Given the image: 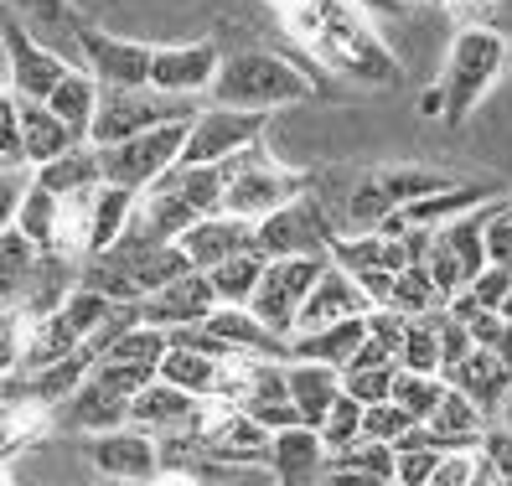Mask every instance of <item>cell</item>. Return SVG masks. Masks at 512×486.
<instances>
[{"mask_svg": "<svg viewBox=\"0 0 512 486\" xmlns=\"http://www.w3.org/2000/svg\"><path fill=\"white\" fill-rule=\"evenodd\" d=\"M218 368H223V357L197 352V347H182V342H166L156 378H166V383H176V388L197 393V399H213V393H218Z\"/></svg>", "mask_w": 512, "mask_h": 486, "instance_id": "32", "label": "cell"}, {"mask_svg": "<svg viewBox=\"0 0 512 486\" xmlns=\"http://www.w3.org/2000/svg\"><path fill=\"white\" fill-rule=\"evenodd\" d=\"M445 383H456L471 404H481V414H497V409H507V399H512V368L492 352V347H471L456 368H445L440 373Z\"/></svg>", "mask_w": 512, "mask_h": 486, "instance_id": "20", "label": "cell"}, {"mask_svg": "<svg viewBox=\"0 0 512 486\" xmlns=\"http://www.w3.org/2000/svg\"><path fill=\"white\" fill-rule=\"evenodd\" d=\"M176 243L187 249L192 269H213L218 259L259 249V228H254V218H238V212H207V218H197Z\"/></svg>", "mask_w": 512, "mask_h": 486, "instance_id": "15", "label": "cell"}, {"mask_svg": "<svg viewBox=\"0 0 512 486\" xmlns=\"http://www.w3.org/2000/svg\"><path fill=\"white\" fill-rule=\"evenodd\" d=\"M78 57L99 83L140 88V83H150V57H156V47L109 37V32H99V26H78Z\"/></svg>", "mask_w": 512, "mask_h": 486, "instance_id": "14", "label": "cell"}, {"mask_svg": "<svg viewBox=\"0 0 512 486\" xmlns=\"http://www.w3.org/2000/svg\"><path fill=\"white\" fill-rule=\"evenodd\" d=\"M16 114H21V150H26V166H42V161L63 156L68 145L83 140V135H73L63 119L47 109V99H21V94H16Z\"/></svg>", "mask_w": 512, "mask_h": 486, "instance_id": "27", "label": "cell"}, {"mask_svg": "<svg viewBox=\"0 0 512 486\" xmlns=\"http://www.w3.org/2000/svg\"><path fill=\"white\" fill-rule=\"evenodd\" d=\"M218 68H223L218 42L156 47V57H150V88H161V94H182V99H197V94H213Z\"/></svg>", "mask_w": 512, "mask_h": 486, "instance_id": "13", "label": "cell"}, {"mask_svg": "<svg viewBox=\"0 0 512 486\" xmlns=\"http://www.w3.org/2000/svg\"><path fill=\"white\" fill-rule=\"evenodd\" d=\"M492 352L507 362V368H512V321H502V331H497V342H492Z\"/></svg>", "mask_w": 512, "mask_h": 486, "instance_id": "58", "label": "cell"}, {"mask_svg": "<svg viewBox=\"0 0 512 486\" xmlns=\"http://www.w3.org/2000/svg\"><path fill=\"white\" fill-rule=\"evenodd\" d=\"M306 192V176L285 171L264 156V145L244 150V156L223 161V212H238V218H269L275 207L295 202Z\"/></svg>", "mask_w": 512, "mask_h": 486, "instance_id": "5", "label": "cell"}, {"mask_svg": "<svg viewBox=\"0 0 512 486\" xmlns=\"http://www.w3.org/2000/svg\"><path fill=\"white\" fill-rule=\"evenodd\" d=\"M78 285V259L73 254H57V249H42L32 280H26V295L16 300V311L32 321V316H47L68 300V290Z\"/></svg>", "mask_w": 512, "mask_h": 486, "instance_id": "26", "label": "cell"}, {"mask_svg": "<svg viewBox=\"0 0 512 486\" xmlns=\"http://www.w3.org/2000/svg\"><path fill=\"white\" fill-rule=\"evenodd\" d=\"M47 109L63 119V125L73 135L88 140V125H94V109H99V78L88 73V68H68L63 78L52 83V94H47Z\"/></svg>", "mask_w": 512, "mask_h": 486, "instance_id": "31", "label": "cell"}, {"mask_svg": "<svg viewBox=\"0 0 512 486\" xmlns=\"http://www.w3.org/2000/svg\"><path fill=\"white\" fill-rule=\"evenodd\" d=\"M326 440L316 424H285V430L269 435V455H264V466H269V481H316L326 476Z\"/></svg>", "mask_w": 512, "mask_h": 486, "instance_id": "19", "label": "cell"}, {"mask_svg": "<svg viewBox=\"0 0 512 486\" xmlns=\"http://www.w3.org/2000/svg\"><path fill=\"white\" fill-rule=\"evenodd\" d=\"M32 181H37V187H47V192H57V197L94 187V181H104V166H99V145H88V140L68 145L63 156H52V161L32 166Z\"/></svg>", "mask_w": 512, "mask_h": 486, "instance_id": "29", "label": "cell"}, {"mask_svg": "<svg viewBox=\"0 0 512 486\" xmlns=\"http://www.w3.org/2000/svg\"><path fill=\"white\" fill-rule=\"evenodd\" d=\"M352 280L368 290V300H373V306H388V295H394V269H357Z\"/></svg>", "mask_w": 512, "mask_h": 486, "instance_id": "57", "label": "cell"}, {"mask_svg": "<svg viewBox=\"0 0 512 486\" xmlns=\"http://www.w3.org/2000/svg\"><path fill=\"white\" fill-rule=\"evenodd\" d=\"M57 212H63V197L37 187V181H26V192H21V207H16V228L37 243V249H52V238H57Z\"/></svg>", "mask_w": 512, "mask_h": 486, "instance_id": "38", "label": "cell"}, {"mask_svg": "<svg viewBox=\"0 0 512 486\" xmlns=\"http://www.w3.org/2000/svg\"><path fill=\"white\" fill-rule=\"evenodd\" d=\"M182 145H187V119H166V125H156V130H140V135H125L114 145H99L104 181L145 192L150 181L166 176L176 161H182Z\"/></svg>", "mask_w": 512, "mask_h": 486, "instance_id": "6", "label": "cell"}, {"mask_svg": "<svg viewBox=\"0 0 512 486\" xmlns=\"http://www.w3.org/2000/svg\"><path fill=\"white\" fill-rule=\"evenodd\" d=\"M78 285L99 290L104 300H140V285L130 280V269L114 254H83L78 259Z\"/></svg>", "mask_w": 512, "mask_h": 486, "instance_id": "40", "label": "cell"}, {"mask_svg": "<svg viewBox=\"0 0 512 486\" xmlns=\"http://www.w3.org/2000/svg\"><path fill=\"white\" fill-rule=\"evenodd\" d=\"M197 99L182 94H161V88H125V83H99V109H94V125H88V145H114L125 135L140 130H156L166 119H192Z\"/></svg>", "mask_w": 512, "mask_h": 486, "instance_id": "4", "label": "cell"}, {"mask_svg": "<svg viewBox=\"0 0 512 486\" xmlns=\"http://www.w3.org/2000/svg\"><path fill=\"white\" fill-rule=\"evenodd\" d=\"M78 347H83V337L68 326V316H63V311L32 316V321H26V362H21V368L32 373V368H42V362H57V357L78 352Z\"/></svg>", "mask_w": 512, "mask_h": 486, "instance_id": "36", "label": "cell"}, {"mask_svg": "<svg viewBox=\"0 0 512 486\" xmlns=\"http://www.w3.org/2000/svg\"><path fill=\"white\" fill-rule=\"evenodd\" d=\"M0 52H6V83H11V94H21V99H47L52 83L63 78L68 68H78V63H68L63 52H52L47 42H37L6 11H0Z\"/></svg>", "mask_w": 512, "mask_h": 486, "instance_id": "10", "label": "cell"}, {"mask_svg": "<svg viewBox=\"0 0 512 486\" xmlns=\"http://www.w3.org/2000/svg\"><path fill=\"white\" fill-rule=\"evenodd\" d=\"M52 419L63 424V430H78V435H99V430H114V424H130V399L125 393H114L109 383H99L88 373L63 404L52 409Z\"/></svg>", "mask_w": 512, "mask_h": 486, "instance_id": "17", "label": "cell"}, {"mask_svg": "<svg viewBox=\"0 0 512 486\" xmlns=\"http://www.w3.org/2000/svg\"><path fill=\"white\" fill-rule=\"evenodd\" d=\"M26 181H32V166H0V228L16 223V207H21Z\"/></svg>", "mask_w": 512, "mask_h": 486, "instance_id": "56", "label": "cell"}, {"mask_svg": "<svg viewBox=\"0 0 512 486\" xmlns=\"http://www.w3.org/2000/svg\"><path fill=\"white\" fill-rule=\"evenodd\" d=\"M114 306H119V300H104L99 290H88V285H73V290H68V300H63L57 311H63V316H68V326L88 342V337H94V331L104 326V316H109Z\"/></svg>", "mask_w": 512, "mask_h": 486, "instance_id": "46", "label": "cell"}, {"mask_svg": "<svg viewBox=\"0 0 512 486\" xmlns=\"http://www.w3.org/2000/svg\"><path fill=\"white\" fill-rule=\"evenodd\" d=\"M419 424H425V440L435 450H466V445L481 440V430H487V414H481V404H471L456 383H445V399Z\"/></svg>", "mask_w": 512, "mask_h": 486, "instance_id": "24", "label": "cell"}, {"mask_svg": "<svg viewBox=\"0 0 512 486\" xmlns=\"http://www.w3.org/2000/svg\"><path fill=\"white\" fill-rule=\"evenodd\" d=\"M264 125L269 114L259 109H233V104H207L187 119V145H182V161H233L244 150L264 145Z\"/></svg>", "mask_w": 512, "mask_h": 486, "instance_id": "7", "label": "cell"}, {"mask_svg": "<svg viewBox=\"0 0 512 486\" xmlns=\"http://www.w3.org/2000/svg\"><path fill=\"white\" fill-rule=\"evenodd\" d=\"M481 202H492V192L487 187H466V181H450V187H440V192H430V197H419V202H409L404 212H409V223H445V218H461V212H471V207H481Z\"/></svg>", "mask_w": 512, "mask_h": 486, "instance_id": "37", "label": "cell"}, {"mask_svg": "<svg viewBox=\"0 0 512 486\" xmlns=\"http://www.w3.org/2000/svg\"><path fill=\"white\" fill-rule=\"evenodd\" d=\"M94 378L109 383L114 393H125V399H135V393L156 378V368H145V362H119V357H94Z\"/></svg>", "mask_w": 512, "mask_h": 486, "instance_id": "49", "label": "cell"}, {"mask_svg": "<svg viewBox=\"0 0 512 486\" xmlns=\"http://www.w3.org/2000/svg\"><path fill=\"white\" fill-rule=\"evenodd\" d=\"M285 383H290V404L300 409V424H321L326 409L337 404V393H342V368L311 362V357H290Z\"/></svg>", "mask_w": 512, "mask_h": 486, "instance_id": "23", "label": "cell"}, {"mask_svg": "<svg viewBox=\"0 0 512 486\" xmlns=\"http://www.w3.org/2000/svg\"><path fill=\"white\" fill-rule=\"evenodd\" d=\"M399 202L388 197L383 187H378V176L373 181H363L352 197H347V218H342V233H378V223L394 212Z\"/></svg>", "mask_w": 512, "mask_h": 486, "instance_id": "42", "label": "cell"}, {"mask_svg": "<svg viewBox=\"0 0 512 486\" xmlns=\"http://www.w3.org/2000/svg\"><path fill=\"white\" fill-rule=\"evenodd\" d=\"M497 311H502V321H512V290H507V300H502V306H497Z\"/></svg>", "mask_w": 512, "mask_h": 486, "instance_id": "60", "label": "cell"}, {"mask_svg": "<svg viewBox=\"0 0 512 486\" xmlns=\"http://www.w3.org/2000/svg\"><path fill=\"white\" fill-rule=\"evenodd\" d=\"M476 471H481V450H476V445H466V450H445L430 486H476Z\"/></svg>", "mask_w": 512, "mask_h": 486, "instance_id": "52", "label": "cell"}, {"mask_svg": "<svg viewBox=\"0 0 512 486\" xmlns=\"http://www.w3.org/2000/svg\"><path fill=\"white\" fill-rule=\"evenodd\" d=\"M275 6H290V0H275Z\"/></svg>", "mask_w": 512, "mask_h": 486, "instance_id": "61", "label": "cell"}, {"mask_svg": "<svg viewBox=\"0 0 512 486\" xmlns=\"http://www.w3.org/2000/svg\"><path fill=\"white\" fill-rule=\"evenodd\" d=\"M414 414L399 404V399H378V404H363V440H388L399 445L409 430H414Z\"/></svg>", "mask_w": 512, "mask_h": 486, "instance_id": "47", "label": "cell"}, {"mask_svg": "<svg viewBox=\"0 0 512 486\" xmlns=\"http://www.w3.org/2000/svg\"><path fill=\"white\" fill-rule=\"evenodd\" d=\"M507 57H512V42L497 37V32H481V26H456V42L445 52V73L440 83L419 99V114H440V119H466L487 88L507 73Z\"/></svg>", "mask_w": 512, "mask_h": 486, "instance_id": "2", "label": "cell"}, {"mask_svg": "<svg viewBox=\"0 0 512 486\" xmlns=\"http://www.w3.org/2000/svg\"><path fill=\"white\" fill-rule=\"evenodd\" d=\"M394 466H399V450L388 440H352L326 455L331 481H394Z\"/></svg>", "mask_w": 512, "mask_h": 486, "instance_id": "30", "label": "cell"}, {"mask_svg": "<svg viewBox=\"0 0 512 486\" xmlns=\"http://www.w3.org/2000/svg\"><path fill=\"white\" fill-rule=\"evenodd\" d=\"M368 337V316H342V321H326L311 331H295L290 337V357H311V362H331V368H347Z\"/></svg>", "mask_w": 512, "mask_h": 486, "instance_id": "25", "label": "cell"}, {"mask_svg": "<svg viewBox=\"0 0 512 486\" xmlns=\"http://www.w3.org/2000/svg\"><path fill=\"white\" fill-rule=\"evenodd\" d=\"M0 11L16 16L37 42H47L52 52H63L68 63L83 68V57H78V26L83 21L73 11V0H0Z\"/></svg>", "mask_w": 512, "mask_h": 486, "instance_id": "21", "label": "cell"}, {"mask_svg": "<svg viewBox=\"0 0 512 486\" xmlns=\"http://www.w3.org/2000/svg\"><path fill=\"white\" fill-rule=\"evenodd\" d=\"M0 161H6V166H26L21 114H16V94H11V88H0Z\"/></svg>", "mask_w": 512, "mask_h": 486, "instance_id": "53", "label": "cell"}, {"mask_svg": "<svg viewBox=\"0 0 512 486\" xmlns=\"http://www.w3.org/2000/svg\"><path fill=\"white\" fill-rule=\"evenodd\" d=\"M368 311H373L368 290L357 285L342 264H326V269H321V280L306 290V300H300V311H295V331H311V326L342 321V316H368ZM295 331H290V337H295Z\"/></svg>", "mask_w": 512, "mask_h": 486, "instance_id": "16", "label": "cell"}, {"mask_svg": "<svg viewBox=\"0 0 512 486\" xmlns=\"http://www.w3.org/2000/svg\"><path fill=\"white\" fill-rule=\"evenodd\" d=\"M306 94H316V78L280 52H228L213 78V104L259 109V114L300 104Z\"/></svg>", "mask_w": 512, "mask_h": 486, "instance_id": "3", "label": "cell"}, {"mask_svg": "<svg viewBox=\"0 0 512 486\" xmlns=\"http://www.w3.org/2000/svg\"><path fill=\"white\" fill-rule=\"evenodd\" d=\"M388 306H394L399 316H425V311L445 306V295H440V285L430 280L425 264H404L399 275H394V295H388Z\"/></svg>", "mask_w": 512, "mask_h": 486, "instance_id": "39", "label": "cell"}, {"mask_svg": "<svg viewBox=\"0 0 512 486\" xmlns=\"http://www.w3.org/2000/svg\"><path fill=\"white\" fill-rule=\"evenodd\" d=\"M207 331L228 347V352H249V357H290V337H280L275 326H264L249 306H213Z\"/></svg>", "mask_w": 512, "mask_h": 486, "instance_id": "22", "label": "cell"}, {"mask_svg": "<svg viewBox=\"0 0 512 486\" xmlns=\"http://www.w3.org/2000/svg\"><path fill=\"white\" fill-rule=\"evenodd\" d=\"M280 11H285V32L337 78L373 83V88L399 83L394 52L373 37V26L363 21L357 0H290Z\"/></svg>", "mask_w": 512, "mask_h": 486, "instance_id": "1", "label": "cell"}, {"mask_svg": "<svg viewBox=\"0 0 512 486\" xmlns=\"http://www.w3.org/2000/svg\"><path fill=\"white\" fill-rule=\"evenodd\" d=\"M394 11H409V6H425V0H388Z\"/></svg>", "mask_w": 512, "mask_h": 486, "instance_id": "59", "label": "cell"}, {"mask_svg": "<svg viewBox=\"0 0 512 486\" xmlns=\"http://www.w3.org/2000/svg\"><path fill=\"white\" fill-rule=\"evenodd\" d=\"M269 254L264 249H249V254H233V259H218L207 269V280L218 290V306H249L254 290H259V275H264Z\"/></svg>", "mask_w": 512, "mask_h": 486, "instance_id": "35", "label": "cell"}, {"mask_svg": "<svg viewBox=\"0 0 512 486\" xmlns=\"http://www.w3.org/2000/svg\"><path fill=\"white\" fill-rule=\"evenodd\" d=\"M207 409V399H197V393L176 388L166 378H150L135 399H130V424H140V430L150 435H171V430H187V424H197Z\"/></svg>", "mask_w": 512, "mask_h": 486, "instance_id": "18", "label": "cell"}, {"mask_svg": "<svg viewBox=\"0 0 512 486\" xmlns=\"http://www.w3.org/2000/svg\"><path fill=\"white\" fill-rule=\"evenodd\" d=\"M316 430H321L326 450H342V445H352V440H363V404L347 399V393H337V404L326 409V419L316 424Z\"/></svg>", "mask_w": 512, "mask_h": 486, "instance_id": "48", "label": "cell"}, {"mask_svg": "<svg viewBox=\"0 0 512 486\" xmlns=\"http://www.w3.org/2000/svg\"><path fill=\"white\" fill-rule=\"evenodd\" d=\"M88 373H94V352L78 347V352H68V357H57V362H42V368H32V373H26V388H32L47 409H57V404H63V399H68V393H73Z\"/></svg>", "mask_w": 512, "mask_h": 486, "instance_id": "33", "label": "cell"}, {"mask_svg": "<svg viewBox=\"0 0 512 486\" xmlns=\"http://www.w3.org/2000/svg\"><path fill=\"white\" fill-rule=\"evenodd\" d=\"M37 259H42V249L16 223L0 228V306H16V300L26 295V280H32Z\"/></svg>", "mask_w": 512, "mask_h": 486, "instance_id": "34", "label": "cell"}, {"mask_svg": "<svg viewBox=\"0 0 512 486\" xmlns=\"http://www.w3.org/2000/svg\"><path fill=\"white\" fill-rule=\"evenodd\" d=\"M435 326H440V373H445V368H456V362H461V357L476 347V337L466 331V321H456V316H450L445 306H440Z\"/></svg>", "mask_w": 512, "mask_h": 486, "instance_id": "54", "label": "cell"}, {"mask_svg": "<svg viewBox=\"0 0 512 486\" xmlns=\"http://www.w3.org/2000/svg\"><path fill=\"white\" fill-rule=\"evenodd\" d=\"M213 306H218V290L207 280V269H187V275H176V280L156 285L150 295H140V321L161 326V331L197 326V321L213 316Z\"/></svg>", "mask_w": 512, "mask_h": 486, "instance_id": "12", "label": "cell"}, {"mask_svg": "<svg viewBox=\"0 0 512 486\" xmlns=\"http://www.w3.org/2000/svg\"><path fill=\"white\" fill-rule=\"evenodd\" d=\"M254 228H259V249L269 259H285V254H331V238L342 233L337 223L326 218V207L311 192H300L295 202L275 207Z\"/></svg>", "mask_w": 512, "mask_h": 486, "instance_id": "9", "label": "cell"}, {"mask_svg": "<svg viewBox=\"0 0 512 486\" xmlns=\"http://www.w3.org/2000/svg\"><path fill=\"white\" fill-rule=\"evenodd\" d=\"M88 466L109 481H161V450L156 435L140 424H114V430L88 435Z\"/></svg>", "mask_w": 512, "mask_h": 486, "instance_id": "11", "label": "cell"}, {"mask_svg": "<svg viewBox=\"0 0 512 486\" xmlns=\"http://www.w3.org/2000/svg\"><path fill=\"white\" fill-rule=\"evenodd\" d=\"M476 300H481V306H502V300H507V290H512V264H481V275L466 285Z\"/></svg>", "mask_w": 512, "mask_h": 486, "instance_id": "55", "label": "cell"}, {"mask_svg": "<svg viewBox=\"0 0 512 486\" xmlns=\"http://www.w3.org/2000/svg\"><path fill=\"white\" fill-rule=\"evenodd\" d=\"M326 264H331V254H285V259H269L264 275H259V290L249 300V311L264 326H275L280 337H290L300 300H306V290L321 280Z\"/></svg>", "mask_w": 512, "mask_h": 486, "instance_id": "8", "label": "cell"}, {"mask_svg": "<svg viewBox=\"0 0 512 486\" xmlns=\"http://www.w3.org/2000/svg\"><path fill=\"white\" fill-rule=\"evenodd\" d=\"M450 181H461V176H445V171H419V166H399V171H378V187L394 197L399 207L419 202V197H430L440 187H450Z\"/></svg>", "mask_w": 512, "mask_h": 486, "instance_id": "45", "label": "cell"}, {"mask_svg": "<svg viewBox=\"0 0 512 486\" xmlns=\"http://www.w3.org/2000/svg\"><path fill=\"white\" fill-rule=\"evenodd\" d=\"M388 399H399L414 419H430L435 404L445 399V378L440 373H409V368H399L394 373V393H388Z\"/></svg>", "mask_w": 512, "mask_h": 486, "instance_id": "43", "label": "cell"}, {"mask_svg": "<svg viewBox=\"0 0 512 486\" xmlns=\"http://www.w3.org/2000/svg\"><path fill=\"white\" fill-rule=\"evenodd\" d=\"M0 166H6V161H0Z\"/></svg>", "mask_w": 512, "mask_h": 486, "instance_id": "62", "label": "cell"}, {"mask_svg": "<svg viewBox=\"0 0 512 486\" xmlns=\"http://www.w3.org/2000/svg\"><path fill=\"white\" fill-rule=\"evenodd\" d=\"M394 373H399V362H347L342 368V393L357 404H378L394 393Z\"/></svg>", "mask_w": 512, "mask_h": 486, "instance_id": "41", "label": "cell"}, {"mask_svg": "<svg viewBox=\"0 0 512 486\" xmlns=\"http://www.w3.org/2000/svg\"><path fill=\"white\" fill-rule=\"evenodd\" d=\"M135 197L130 187H119V181H94L88 187V254H104L119 243V233H125L130 212H135Z\"/></svg>", "mask_w": 512, "mask_h": 486, "instance_id": "28", "label": "cell"}, {"mask_svg": "<svg viewBox=\"0 0 512 486\" xmlns=\"http://www.w3.org/2000/svg\"><path fill=\"white\" fill-rule=\"evenodd\" d=\"M26 362V316L16 306H0V378L21 373Z\"/></svg>", "mask_w": 512, "mask_h": 486, "instance_id": "51", "label": "cell"}, {"mask_svg": "<svg viewBox=\"0 0 512 486\" xmlns=\"http://www.w3.org/2000/svg\"><path fill=\"white\" fill-rule=\"evenodd\" d=\"M394 450H399V466H394L399 486H430L435 481V466L445 450H435V445H394Z\"/></svg>", "mask_w": 512, "mask_h": 486, "instance_id": "50", "label": "cell"}, {"mask_svg": "<svg viewBox=\"0 0 512 486\" xmlns=\"http://www.w3.org/2000/svg\"><path fill=\"white\" fill-rule=\"evenodd\" d=\"M73 6H78V0H73Z\"/></svg>", "mask_w": 512, "mask_h": 486, "instance_id": "63", "label": "cell"}, {"mask_svg": "<svg viewBox=\"0 0 512 486\" xmlns=\"http://www.w3.org/2000/svg\"><path fill=\"white\" fill-rule=\"evenodd\" d=\"M456 26H481L512 42V0H440Z\"/></svg>", "mask_w": 512, "mask_h": 486, "instance_id": "44", "label": "cell"}]
</instances>
